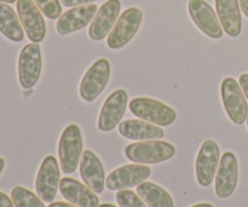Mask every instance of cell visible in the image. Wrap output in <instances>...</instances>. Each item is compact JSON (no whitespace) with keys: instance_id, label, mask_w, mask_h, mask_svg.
<instances>
[{"instance_id":"1","label":"cell","mask_w":248,"mask_h":207,"mask_svg":"<svg viewBox=\"0 0 248 207\" xmlns=\"http://www.w3.org/2000/svg\"><path fill=\"white\" fill-rule=\"evenodd\" d=\"M125 155L133 164H160L172 159L176 155V148L165 141H140L128 144L125 148Z\"/></svg>"},{"instance_id":"2","label":"cell","mask_w":248,"mask_h":207,"mask_svg":"<svg viewBox=\"0 0 248 207\" xmlns=\"http://www.w3.org/2000/svg\"><path fill=\"white\" fill-rule=\"evenodd\" d=\"M82 133L77 124H69L63 130L58 142V160L63 174L70 175L79 166L82 155Z\"/></svg>"},{"instance_id":"3","label":"cell","mask_w":248,"mask_h":207,"mask_svg":"<svg viewBox=\"0 0 248 207\" xmlns=\"http://www.w3.org/2000/svg\"><path fill=\"white\" fill-rule=\"evenodd\" d=\"M128 108L135 116L157 126H170L177 119L173 108L150 97L133 98L128 103Z\"/></svg>"},{"instance_id":"4","label":"cell","mask_w":248,"mask_h":207,"mask_svg":"<svg viewBox=\"0 0 248 207\" xmlns=\"http://www.w3.org/2000/svg\"><path fill=\"white\" fill-rule=\"evenodd\" d=\"M143 21V12L138 7H128L119 16L107 38V45L111 50H119L127 45L137 34Z\"/></svg>"},{"instance_id":"5","label":"cell","mask_w":248,"mask_h":207,"mask_svg":"<svg viewBox=\"0 0 248 207\" xmlns=\"http://www.w3.org/2000/svg\"><path fill=\"white\" fill-rule=\"evenodd\" d=\"M220 96L228 118L235 125H242L247 120L248 104L239 82L232 77L225 78L220 84Z\"/></svg>"},{"instance_id":"6","label":"cell","mask_w":248,"mask_h":207,"mask_svg":"<svg viewBox=\"0 0 248 207\" xmlns=\"http://www.w3.org/2000/svg\"><path fill=\"white\" fill-rule=\"evenodd\" d=\"M110 62L99 58L91 64L80 82L79 94L82 101L93 102L107 87L110 78Z\"/></svg>"},{"instance_id":"7","label":"cell","mask_w":248,"mask_h":207,"mask_svg":"<svg viewBox=\"0 0 248 207\" xmlns=\"http://www.w3.org/2000/svg\"><path fill=\"white\" fill-rule=\"evenodd\" d=\"M43 69V56L39 44L31 43L23 46L18 56V80L24 90L38 84Z\"/></svg>"},{"instance_id":"8","label":"cell","mask_w":248,"mask_h":207,"mask_svg":"<svg viewBox=\"0 0 248 207\" xmlns=\"http://www.w3.org/2000/svg\"><path fill=\"white\" fill-rule=\"evenodd\" d=\"M220 161V150L217 143L207 140L202 143L195 161V175L199 186L207 188L216 178Z\"/></svg>"},{"instance_id":"9","label":"cell","mask_w":248,"mask_h":207,"mask_svg":"<svg viewBox=\"0 0 248 207\" xmlns=\"http://www.w3.org/2000/svg\"><path fill=\"white\" fill-rule=\"evenodd\" d=\"M60 164L53 155H47L39 167L35 179V191L44 203H52L60 189Z\"/></svg>"},{"instance_id":"10","label":"cell","mask_w":248,"mask_h":207,"mask_svg":"<svg viewBox=\"0 0 248 207\" xmlns=\"http://www.w3.org/2000/svg\"><path fill=\"white\" fill-rule=\"evenodd\" d=\"M128 104V95L126 90L118 89L111 92L108 98L104 101L98 115V130L102 132H110L125 115L126 108Z\"/></svg>"},{"instance_id":"11","label":"cell","mask_w":248,"mask_h":207,"mask_svg":"<svg viewBox=\"0 0 248 207\" xmlns=\"http://www.w3.org/2000/svg\"><path fill=\"white\" fill-rule=\"evenodd\" d=\"M17 14L28 39L39 44L46 36V22L43 12L33 0H17Z\"/></svg>"},{"instance_id":"12","label":"cell","mask_w":248,"mask_h":207,"mask_svg":"<svg viewBox=\"0 0 248 207\" xmlns=\"http://www.w3.org/2000/svg\"><path fill=\"white\" fill-rule=\"evenodd\" d=\"M188 11L195 26L205 35L211 39L222 38L224 31L217 16V12H215L212 6L206 0H189Z\"/></svg>"},{"instance_id":"13","label":"cell","mask_w":248,"mask_h":207,"mask_svg":"<svg viewBox=\"0 0 248 207\" xmlns=\"http://www.w3.org/2000/svg\"><path fill=\"white\" fill-rule=\"evenodd\" d=\"M152 175L150 167L140 164L124 165L109 174L106 179V187L109 191H123L140 186Z\"/></svg>"},{"instance_id":"14","label":"cell","mask_w":248,"mask_h":207,"mask_svg":"<svg viewBox=\"0 0 248 207\" xmlns=\"http://www.w3.org/2000/svg\"><path fill=\"white\" fill-rule=\"evenodd\" d=\"M239 181V164L236 155L225 152L219 161L215 178V191L219 199H228L234 194Z\"/></svg>"},{"instance_id":"15","label":"cell","mask_w":248,"mask_h":207,"mask_svg":"<svg viewBox=\"0 0 248 207\" xmlns=\"http://www.w3.org/2000/svg\"><path fill=\"white\" fill-rule=\"evenodd\" d=\"M97 11L98 9H97L96 4L72 7V9L67 10L64 14L61 15L60 18L57 19L56 31L62 36L81 31L93 21Z\"/></svg>"},{"instance_id":"16","label":"cell","mask_w":248,"mask_h":207,"mask_svg":"<svg viewBox=\"0 0 248 207\" xmlns=\"http://www.w3.org/2000/svg\"><path fill=\"white\" fill-rule=\"evenodd\" d=\"M120 0H107L97 11L89 28V36L93 41H101L109 35L120 16Z\"/></svg>"},{"instance_id":"17","label":"cell","mask_w":248,"mask_h":207,"mask_svg":"<svg viewBox=\"0 0 248 207\" xmlns=\"http://www.w3.org/2000/svg\"><path fill=\"white\" fill-rule=\"evenodd\" d=\"M80 176L84 183L96 194L103 193L106 188V171L99 158L91 150H85L79 164Z\"/></svg>"},{"instance_id":"18","label":"cell","mask_w":248,"mask_h":207,"mask_svg":"<svg viewBox=\"0 0 248 207\" xmlns=\"http://www.w3.org/2000/svg\"><path fill=\"white\" fill-rule=\"evenodd\" d=\"M60 191L68 203L78 207H98L99 199L86 184L70 177H64L60 182Z\"/></svg>"},{"instance_id":"19","label":"cell","mask_w":248,"mask_h":207,"mask_svg":"<svg viewBox=\"0 0 248 207\" xmlns=\"http://www.w3.org/2000/svg\"><path fill=\"white\" fill-rule=\"evenodd\" d=\"M216 12L222 24L223 31L230 38H237L241 34L242 17L239 0H215Z\"/></svg>"},{"instance_id":"20","label":"cell","mask_w":248,"mask_h":207,"mask_svg":"<svg viewBox=\"0 0 248 207\" xmlns=\"http://www.w3.org/2000/svg\"><path fill=\"white\" fill-rule=\"evenodd\" d=\"M119 133L126 140L152 141L164 138L165 131L160 126L144 120L130 119L119 124Z\"/></svg>"},{"instance_id":"21","label":"cell","mask_w":248,"mask_h":207,"mask_svg":"<svg viewBox=\"0 0 248 207\" xmlns=\"http://www.w3.org/2000/svg\"><path fill=\"white\" fill-rule=\"evenodd\" d=\"M0 33L14 43H19L24 39V29L18 14L5 2H0Z\"/></svg>"},{"instance_id":"22","label":"cell","mask_w":248,"mask_h":207,"mask_svg":"<svg viewBox=\"0 0 248 207\" xmlns=\"http://www.w3.org/2000/svg\"><path fill=\"white\" fill-rule=\"evenodd\" d=\"M136 191L148 207H174L172 196L164 188L152 182L140 183Z\"/></svg>"},{"instance_id":"23","label":"cell","mask_w":248,"mask_h":207,"mask_svg":"<svg viewBox=\"0 0 248 207\" xmlns=\"http://www.w3.org/2000/svg\"><path fill=\"white\" fill-rule=\"evenodd\" d=\"M11 199L15 207H46L44 201L24 187H15L11 191Z\"/></svg>"},{"instance_id":"24","label":"cell","mask_w":248,"mask_h":207,"mask_svg":"<svg viewBox=\"0 0 248 207\" xmlns=\"http://www.w3.org/2000/svg\"><path fill=\"white\" fill-rule=\"evenodd\" d=\"M115 198L116 203L120 207H148L138 194L132 191H128V189L118 191Z\"/></svg>"},{"instance_id":"25","label":"cell","mask_w":248,"mask_h":207,"mask_svg":"<svg viewBox=\"0 0 248 207\" xmlns=\"http://www.w3.org/2000/svg\"><path fill=\"white\" fill-rule=\"evenodd\" d=\"M44 16L48 19H57L62 15V5L60 0H33Z\"/></svg>"},{"instance_id":"26","label":"cell","mask_w":248,"mask_h":207,"mask_svg":"<svg viewBox=\"0 0 248 207\" xmlns=\"http://www.w3.org/2000/svg\"><path fill=\"white\" fill-rule=\"evenodd\" d=\"M61 4L64 5L67 7H75V6H81V5L87 4H93L97 0H60Z\"/></svg>"},{"instance_id":"27","label":"cell","mask_w":248,"mask_h":207,"mask_svg":"<svg viewBox=\"0 0 248 207\" xmlns=\"http://www.w3.org/2000/svg\"><path fill=\"white\" fill-rule=\"evenodd\" d=\"M239 84L244 91L245 96L248 99V74H241L239 78Z\"/></svg>"},{"instance_id":"28","label":"cell","mask_w":248,"mask_h":207,"mask_svg":"<svg viewBox=\"0 0 248 207\" xmlns=\"http://www.w3.org/2000/svg\"><path fill=\"white\" fill-rule=\"evenodd\" d=\"M12 199L9 198L5 193L0 191V207H14Z\"/></svg>"},{"instance_id":"29","label":"cell","mask_w":248,"mask_h":207,"mask_svg":"<svg viewBox=\"0 0 248 207\" xmlns=\"http://www.w3.org/2000/svg\"><path fill=\"white\" fill-rule=\"evenodd\" d=\"M240 1V7H241V11L244 12L245 16L248 18V0H239Z\"/></svg>"},{"instance_id":"30","label":"cell","mask_w":248,"mask_h":207,"mask_svg":"<svg viewBox=\"0 0 248 207\" xmlns=\"http://www.w3.org/2000/svg\"><path fill=\"white\" fill-rule=\"evenodd\" d=\"M48 207H78L73 204H67V203H63V201H57V203H51Z\"/></svg>"},{"instance_id":"31","label":"cell","mask_w":248,"mask_h":207,"mask_svg":"<svg viewBox=\"0 0 248 207\" xmlns=\"http://www.w3.org/2000/svg\"><path fill=\"white\" fill-rule=\"evenodd\" d=\"M190 207H215L212 204H208V203H201V204H196V205L190 206Z\"/></svg>"},{"instance_id":"32","label":"cell","mask_w":248,"mask_h":207,"mask_svg":"<svg viewBox=\"0 0 248 207\" xmlns=\"http://www.w3.org/2000/svg\"><path fill=\"white\" fill-rule=\"evenodd\" d=\"M4 167H5V160L2 159V158H0V175H1Z\"/></svg>"},{"instance_id":"33","label":"cell","mask_w":248,"mask_h":207,"mask_svg":"<svg viewBox=\"0 0 248 207\" xmlns=\"http://www.w3.org/2000/svg\"><path fill=\"white\" fill-rule=\"evenodd\" d=\"M17 0H0V2H5V4H12V2H16Z\"/></svg>"},{"instance_id":"34","label":"cell","mask_w":248,"mask_h":207,"mask_svg":"<svg viewBox=\"0 0 248 207\" xmlns=\"http://www.w3.org/2000/svg\"><path fill=\"white\" fill-rule=\"evenodd\" d=\"M98 207H118V206L113 205V204H102V205H99Z\"/></svg>"},{"instance_id":"35","label":"cell","mask_w":248,"mask_h":207,"mask_svg":"<svg viewBox=\"0 0 248 207\" xmlns=\"http://www.w3.org/2000/svg\"><path fill=\"white\" fill-rule=\"evenodd\" d=\"M247 126H248V116H247Z\"/></svg>"}]
</instances>
